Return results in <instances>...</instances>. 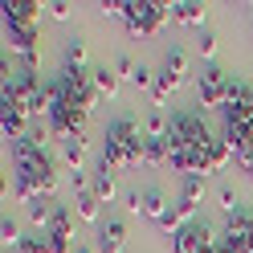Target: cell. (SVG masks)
<instances>
[{"instance_id": "cell-35", "label": "cell", "mask_w": 253, "mask_h": 253, "mask_svg": "<svg viewBox=\"0 0 253 253\" xmlns=\"http://www.w3.org/2000/svg\"><path fill=\"white\" fill-rule=\"evenodd\" d=\"M204 253H220V249H216V245H209V249H204Z\"/></svg>"}, {"instance_id": "cell-2", "label": "cell", "mask_w": 253, "mask_h": 253, "mask_svg": "<svg viewBox=\"0 0 253 253\" xmlns=\"http://www.w3.org/2000/svg\"><path fill=\"white\" fill-rule=\"evenodd\" d=\"M143 147H147V135L135 119H115L106 126V151H102V164L110 168H135L143 160Z\"/></svg>"}, {"instance_id": "cell-26", "label": "cell", "mask_w": 253, "mask_h": 253, "mask_svg": "<svg viewBox=\"0 0 253 253\" xmlns=\"http://www.w3.org/2000/svg\"><path fill=\"white\" fill-rule=\"evenodd\" d=\"M168 94H171V90H168V82H164V78H155V86H151V102H155V110L168 102Z\"/></svg>"}, {"instance_id": "cell-31", "label": "cell", "mask_w": 253, "mask_h": 253, "mask_svg": "<svg viewBox=\"0 0 253 253\" xmlns=\"http://www.w3.org/2000/svg\"><path fill=\"white\" fill-rule=\"evenodd\" d=\"M135 70H139V66H135L131 57H119V66H115V74H119V78H131V82H135Z\"/></svg>"}, {"instance_id": "cell-27", "label": "cell", "mask_w": 253, "mask_h": 253, "mask_svg": "<svg viewBox=\"0 0 253 253\" xmlns=\"http://www.w3.org/2000/svg\"><path fill=\"white\" fill-rule=\"evenodd\" d=\"M17 253H45V233H41V237H25Z\"/></svg>"}, {"instance_id": "cell-22", "label": "cell", "mask_w": 253, "mask_h": 253, "mask_svg": "<svg viewBox=\"0 0 253 253\" xmlns=\"http://www.w3.org/2000/svg\"><path fill=\"white\" fill-rule=\"evenodd\" d=\"M200 196H204V176H184L180 180V200L184 204H200Z\"/></svg>"}, {"instance_id": "cell-9", "label": "cell", "mask_w": 253, "mask_h": 253, "mask_svg": "<svg viewBox=\"0 0 253 253\" xmlns=\"http://www.w3.org/2000/svg\"><path fill=\"white\" fill-rule=\"evenodd\" d=\"M37 8L33 0H4V29L12 25H37Z\"/></svg>"}, {"instance_id": "cell-23", "label": "cell", "mask_w": 253, "mask_h": 253, "mask_svg": "<svg viewBox=\"0 0 253 253\" xmlns=\"http://www.w3.org/2000/svg\"><path fill=\"white\" fill-rule=\"evenodd\" d=\"M0 241H4V249H12V253L21 249V241H25V237H21V225H17L12 216H4V220H0Z\"/></svg>"}, {"instance_id": "cell-25", "label": "cell", "mask_w": 253, "mask_h": 253, "mask_svg": "<svg viewBox=\"0 0 253 253\" xmlns=\"http://www.w3.org/2000/svg\"><path fill=\"white\" fill-rule=\"evenodd\" d=\"M82 57H86V41L74 37V41L66 45V66H82Z\"/></svg>"}, {"instance_id": "cell-17", "label": "cell", "mask_w": 253, "mask_h": 253, "mask_svg": "<svg viewBox=\"0 0 253 253\" xmlns=\"http://www.w3.org/2000/svg\"><path fill=\"white\" fill-rule=\"evenodd\" d=\"M61 160H66L74 171H82V164H86V139H61Z\"/></svg>"}, {"instance_id": "cell-29", "label": "cell", "mask_w": 253, "mask_h": 253, "mask_svg": "<svg viewBox=\"0 0 253 253\" xmlns=\"http://www.w3.org/2000/svg\"><path fill=\"white\" fill-rule=\"evenodd\" d=\"M196 45H200V53H204V57H212V53H216V37L209 33V29L200 33V41H196Z\"/></svg>"}, {"instance_id": "cell-11", "label": "cell", "mask_w": 253, "mask_h": 253, "mask_svg": "<svg viewBox=\"0 0 253 253\" xmlns=\"http://www.w3.org/2000/svg\"><path fill=\"white\" fill-rule=\"evenodd\" d=\"M184 70H188V57H184V49H176V45H171V49L164 53V82H168V90H180V82H184Z\"/></svg>"}, {"instance_id": "cell-18", "label": "cell", "mask_w": 253, "mask_h": 253, "mask_svg": "<svg viewBox=\"0 0 253 253\" xmlns=\"http://www.w3.org/2000/svg\"><path fill=\"white\" fill-rule=\"evenodd\" d=\"M78 216L90 220V225H102V200L94 192H82V196H78Z\"/></svg>"}, {"instance_id": "cell-30", "label": "cell", "mask_w": 253, "mask_h": 253, "mask_svg": "<svg viewBox=\"0 0 253 253\" xmlns=\"http://www.w3.org/2000/svg\"><path fill=\"white\" fill-rule=\"evenodd\" d=\"M135 86H139V90H151V86H155V78H151L147 66H139V70H135Z\"/></svg>"}, {"instance_id": "cell-15", "label": "cell", "mask_w": 253, "mask_h": 253, "mask_svg": "<svg viewBox=\"0 0 253 253\" xmlns=\"http://www.w3.org/2000/svg\"><path fill=\"white\" fill-rule=\"evenodd\" d=\"M171 21H180V25H204V4H196V0H180V4H171Z\"/></svg>"}, {"instance_id": "cell-16", "label": "cell", "mask_w": 253, "mask_h": 253, "mask_svg": "<svg viewBox=\"0 0 253 253\" xmlns=\"http://www.w3.org/2000/svg\"><path fill=\"white\" fill-rule=\"evenodd\" d=\"M168 209H171V204H168V196H164V188H143V216L160 220Z\"/></svg>"}, {"instance_id": "cell-28", "label": "cell", "mask_w": 253, "mask_h": 253, "mask_svg": "<svg viewBox=\"0 0 253 253\" xmlns=\"http://www.w3.org/2000/svg\"><path fill=\"white\" fill-rule=\"evenodd\" d=\"M74 245L70 241H61V237H49V233H45V253H70Z\"/></svg>"}, {"instance_id": "cell-1", "label": "cell", "mask_w": 253, "mask_h": 253, "mask_svg": "<svg viewBox=\"0 0 253 253\" xmlns=\"http://www.w3.org/2000/svg\"><path fill=\"white\" fill-rule=\"evenodd\" d=\"M12 164H17V176H21V180H29V184L41 188L45 200L53 196V188H57V168H53V160L45 155V147L37 143L33 135H25L21 143H12Z\"/></svg>"}, {"instance_id": "cell-19", "label": "cell", "mask_w": 253, "mask_h": 253, "mask_svg": "<svg viewBox=\"0 0 253 253\" xmlns=\"http://www.w3.org/2000/svg\"><path fill=\"white\" fill-rule=\"evenodd\" d=\"M90 78H94V90H98V94H106V98H115V94H119V74L115 70L98 66V70H90Z\"/></svg>"}, {"instance_id": "cell-33", "label": "cell", "mask_w": 253, "mask_h": 253, "mask_svg": "<svg viewBox=\"0 0 253 253\" xmlns=\"http://www.w3.org/2000/svg\"><path fill=\"white\" fill-rule=\"evenodd\" d=\"M74 188H78V196L90 192V188H86V171H74Z\"/></svg>"}, {"instance_id": "cell-12", "label": "cell", "mask_w": 253, "mask_h": 253, "mask_svg": "<svg viewBox=\"0 0 253 253\" xmlns=\"http://www.w3.org/2000/svg\"><path fill=\"white\" fill-rule=\"evenodd\" d=\"M25 110L21 106H12V102H4V110H0V131H4V139H12V143H21L25 139Z\"/></svg>"}, {"instance_id": "cell-6", "label": "cell", "mask_w": 253, "mask_h": 253, "mask_svg": "<svg viewBox=\"0 0 253 253\" xmlns=\"http://www.w3.org/2000/svg\"><path fill=\"white\" fill-rule=\"evenodd\" d=\"M196 94H200L204 110H220V115H225V106H229V74L209 66L200 74V82H196Z\"/></svg>"}, {"instance_id": "cell-7", "label": "cell", "mask_w": 253, "mask_h": 253, "mask_svg": "<svg viewBox=\"0 0 253 253\" xmlns=\"http://www.w3.org/2000/svg\"><path fill=\"white\" fill-rule=\"evenodd\" d=\"M209 245H216L209 220H192V225H184L176 237H171V249H176V253H204Z\"/></svg>"}, {"instance_id": "cell-10", "label": "cell", "mask_w": 253, "mask_h": 253, "mask_svg": "<svg viewBox=\"0 0 253 253\" xmlns=\"http://www.w3.org/2000/svg\"><path fill=\"white\" fill-rule=\"evenodd\" d=\"M90 192L98 196L102 204H115V200H119V180H115V168H110V164L98 160V176H94V188H90Z\"/></svg>"}, {"instance_id": "cell-3", "label": "cell", "mask_w": 253, "mask_h": 253, "mask_svg": "<svg viewBox=\"0 0 253 253\" xmlns=\"http://www.w3.org/2000/svg\"><path fill=\"white\" fill-rule=\"evenodd\" d=\"M57 90H61V98H66L70 106H78V110H94V102H98V90H94V78H90V70H82V66H66L57 78Z\"/></svg>"}, {"instance_id": "cell-5", "label": "cell", "mask_w": 253, "mask_h": 253, "mask_svg": "<svg viewBox=\"0 0 253 253\" xmlns=\"http://www.w3.org/2000/svg\"><path fill=\"white\" fill-rule=\"evenodd\" d=\"M171 17V4H155V0H139V4L126 8V29H131L135 37H147L155 33L164 21Z\"/></svg>"}, {"instance_id": "cell-36", "label": "cell", "mask_w": 253, "mask_h": 253, "mask_svg": "<svg viewBox=\"0 0 253 253\" xmlns=\"http://www.w3.org/2000/svg\"><path fill=\"white\" fill-rule=\"evenodd\" d=\"M249 253H253V245H249Z\"/></svg>"}, {"instance_id": "cell-14", "label": "cell", "mask_w": 253, "mask_h": 253, "mask_svg": "<svg viewBox=\"0 0 253 253\" xmlns=\"http://www.w3.org/2000/svg\"><path fill=\"white\" fill-rule=\"evenodd\" d=\"M229 155H233V147L225 143V139H212L209 151H204V176H216V171H225V168H229Z\"/></svg>"}, {"instance_id": "cell-24", "label": "cell", "mask_w": 253, "mask_h": 253, "mask_svg": "<svg viewBox=\"0 0 253 253\" xmlns=\"http://www.w3.org/2000/svg\"><path fill=\"white\" fill-rule=\"evenodd\" d=\"M143 160H147V164H168V139H147Z\"/></svg>"}, {"instance_id": "cell-34", "label": "cell", "mask_w": 253, "mask_h": 253, "mask_svg": "<svg viewBox=\"0 0 253 253\" xmlns=\"http://www.w3.org/2000/svg\"><path fill=\"white\" fill-rule=\"evenodd\" d=\"M74 253H94V249H90V245H82V241H78V245H74Z\"/></svg>"}, {"instance_id": "cell-20", "label": "cell", "mask_w": 253, "mask_h": 253, "mask_svg": "<svg viewBox=\"0 0 253 253\" xmlns=\"http://www.w3.org/2000/svg\"><path fill=\"white\" fill-rule=\"evenodd\" d=\"M216 204H220V212H225L229 220L245 212V209H241V196H237V188H229V184H225V188L216 192Z\"/></svg>"}, {"instance_id": "cell-21", "label": "cell", "mask_w": 253, "mask_h": 253, "mask_svg": "<svg viewBox=\"0 0 253 253\" xmlns=\"http://www.w3.org/2000/svg\"><path fill=\"white\" fill-rule=\"evenodd\" d=\"M168 131H171V123L164 119V110H151V115L143 119V135L147 139H168Z\"/></svg>"}, {"instance_id": "cell-4", "label": "cell", "mask_w": 253, "mask_h": 253, "mask_svg": "<svg viewBox=\"0 0 253 253\" xmlns=\"http://www.w3.org/2000/svg\"><path fill=\"white\" fill-rule=\"evenodd\" d=\"M168 139H171V143H188V147H196V151H204V147L212 143L209 126H204V115H196V110H176V115H171Z\"/></svg>"}, {"instance_id": "cell-13", "label": "cell", "mask_w": 253, "mask_h": 253, "mask_svg": "<svg viewBox=\"0 0 253 253\" xmlns=\"http://www.w3.org/2000/svg\"><path fill=\"white\" fill-rule=\"evenodd\" d=\"M49 237H61V241H70V245H78V233H74V212L66 209V204H57L53 209V220H49V229H45Z\"/></svg>"}, {"instance_id": "cell-8", "label": "cell", "mask_w": 253, "mask_h": 253, "mask_svg": "<svg viewBox=\"0 0 253 253\" xmlns=\"http://www.w3.org/2000/svg\"><path fill=\"white\" fill-rule=\"evenodd\" d=\"M126 249V225L119 216H106L98 225V253H123Z\"/></svg>"}, {"instance_id": "cell-32", "label": "cell", "mask_w": 253, "mask_h": 253, "mask_svg": "<svg viewBox=\"0 0 253 253\" xmlns=\"http://www.w3.org/2000/svg\"><path fill=\"white\" fill-rule=\"evenodd\" d=\"M49 12H53L57 21H66V17H70V4H66V0H53V4H49Z\"/></svg>"}]
</instances>
